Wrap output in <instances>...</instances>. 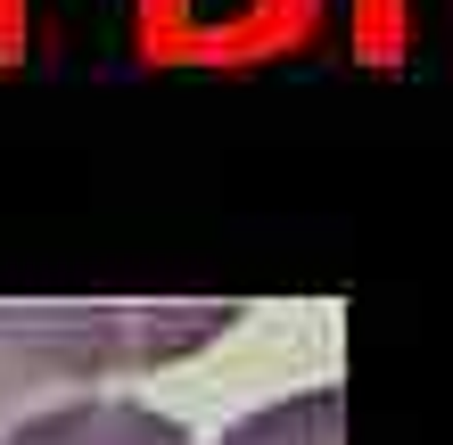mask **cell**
Wrapping results in <instances>:
<instances>
[{"label": "cell", "instance_id": "2", "mask_svg": "<svg viewBox=\"0 0 453 445\" xmlns=\"http://www.w3.org/2000/svg\"><path fill=\"white\" fill-rule=\"evenodd\" d=\"M9 445H190V429L132 396H74L58 412H42V421H25Z\"/></svg>", "mask_w": 453, "mask_h": 445}, {"label": "cell", "instance_id": "1", "mask_svg": "<svg viewBox=\"0 0 453 445\" xmlns=\"http://www.w3.org/2000/svg\"><path fill=\"white\" fill-rule=\"evenodd\" d=\"M239 322L215 297H0V445L74 387L181 363Z\"/></svg>", "mask_w": 453, "mask_h": 445}, {"label": "cell", "instance_id": "3", "mask_svg": "<svg viewBox=\"0 0 453 445\" xmlns=\"http://www.w3.org/2000/svg\"><path fill=\"white\" fill-rule=\"evenodd\" d=\"M215 445H346V404H338V387H305V396H280V404L248 412Z\"/></svg>", "mask_w": 453, "mask_h": 445}]
</instances>
